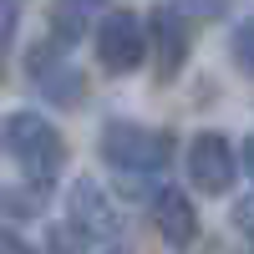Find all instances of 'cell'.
<instances>
[{"label": "cell", "instance_id": "cell-5", "mask_svg": "<svg viewBox=\"0 0 254 254\" xmlns=\"http://www.w3.org/2000/svg\"><path fill=\"white\" fill-rule=\"evenodd\" d=\"M239 178V153L224 132H198L188 142V183L208 198H224Z\"/></svg>", "mask_w": 254, "mask_h": 254}, {"label": "cell", "instance_id": "cell-9", "mask_svg": "<svg viewBox=\"0 0 254 254\" xmlns=\"http://www.w3.org/2000/svg\"><path fill=\"white\" fill-rule=\"evenodd\" d=\"M97 5H102V0H56V5H51V26H56V36H61V41H76L81 31H87V20H92Z\"/></svg>", "mask_w": 254, "mask_h": 254}, {"label": "cell", "instance_id": "cell-2", "mask_svg": "<svg viewBox=\"0 0 254 254\" xmlns=\"http://www.w3.org/2000/svg\"><path fill=\"white\" fill-rule=\"evenodd\" d=\"M97 153L107 168H117L122 178H153L168 168L173 158V137L163 127H142V122H127V117H107L97 132Z\"/></svg>", "mask_w": 254, "mask_h": 254}, {"label": "cell", "instance_id": "cell-6", "mask_svg": "<svg viewBox=\"0 0 254 254\" xmlns=\"http://www.w3.org/2000/svg\"><path fill=\"white\" fill-rule=\"evenodd\" d=\"M26 71L36 81V92L51 102V107H81V97H87V81H81V71L66 61V51L56 46V41H46V46H36Z\"/></svg>", "mask_w": 254, "mask_h": 254}, {"label": "cell", "instance_id": "cell-11", "mask_svg": "<svg viewBox=\"0 0 254 254\" xmlns=\"http://www.w3.org/2000/svg\"><path fill=\"white\" fill-rule=\"evenodd\" d=\"M15 26H20V5L15 0H0V51L15 41Z\"/></svg>", "mask_w": 254, "mask_h": 254}, {"label": "cell", "instance_id": "cell-14", "mask_svg": "<svg viewBox=\"0 0 254 254\" xmlns=\"http://www.w3.org/2000/svg\"><path fill=\"white\" fill-rule=\"evenodd\" d=\"M239 168L254 178V132H249V137H244V147H239Z\"/></svg>", "mask_w": 254, "mask_h": 254}, {"label": "cell", "instance_id": "cell-13", "mask_svg": "<svg viewBox=\"0 0 254 254\" xmlns=\"http://www.w3.org/2000/svg\"><path fill=\"white\" fill-rule=\"evenodd\" d=\"M0 254H41L36 244H26L15 229H0Z\"/></svg>", "mask_w": 254, "mask_h": 254}, {"label": "cell", "instance_id": "cell-10", "mask_svg": "<svg viewBox=\"0 0 254 254\" xmlns=\"http://www.w3.org/2000/svg\"><path fill=\"white\" fill-rule=\"evenodd\" d=\"M234 61H239L244 76H254V15L234 26Z\"/></svg>", "mask_w": 254, "mask_h": 254}, {"label": "cell", "instance_id": "cell-1", "mask_svg": "<svg viewBox=\"0 0 254 254\" xmlns=\"http://www.w3.org/2000/svg\"><path fill=\"white\" fill-rule=\"evenodd\" d=\"M0 153L36 188H51L61 178V168H66V142H61V132L51 127V117H41L31 107H15V112L0 117Z\"/></svg>", "mask_w": 254, "mask_h": 254}, {"label": "cell", "instance_id": "cell-12", "mask_svg": "<svg viewBox=\"0 0 254 254\" xmlns=\"http://www.w3.org/2000/svg\"><path fill=\"white\" fill-rule=\"evenodd\" d=\"M173 5H178L183 15H203V20H214V15L229 10V0H173Z\"/></svg>", "mask_w": 254, "mask_h": 254}, {"label": "cell", "instance_id": "cell-3", "mask_svg": "<svg viewBox=\"0 0 254 254\" xmlns=\"http://www.w3.org/2000/svg\"><path fill=\"white\" fill-rule=\"evenodd\" d=\"M97 61L107 76H127L147 61V31L132 10H107L97 20Z\"/></svg>", "mask_w": 254, "mask_h": 254}, {"label": "cell", "instance_id": "cell-4", "mask_svg": "<svg viewBox=\"0 0 254 254\" xmlns=\"http://www.w3.org/2000/svg\"><path fill=\"white\" fill-rule=\"evenodd\" d=\"M66 224H71L92 249L112 244V239L122 234V214L112 208V198L102 193L97 178H76V183L66 188Z\"/></svg>", "mask_w": 254, "mask_h": 254}, {"label": "cell", "instance_id": "cell-7", "mask_svg": "<svg viewBox=\"0 0 254 254\" xmlns=\"http://www.w3.org/2000/svg\"><path fill=\"white\" fill-rule=\"evenodd\" d=\"M147 56L158 66V81H173L188 66V15L178 5H158L147 20Z\"/></svg>", "mask_w": 254, "mask_h": 254}, {"label": "cell", "instance_id": "cell-15", "mask_svg": "<svg viewBox=\"0 0 254 254\" xmlns=\"http://www.w3.org/2000/svg\"><path fill=\"white\" fill-rule=\"evenodd\" d=\"M239 224L254 234V198H244V203H239Z\"/></svg>", "mask_w": 254, "mask_h": 254}, {"label": "cell", "instance_id": "cell-8", "mask_svg": "<svg viewBox=\"0 0 254 254\" xmlns=\"http://www.w3.org/2000/svg\"><path fill=\"white\" fill-rule=\"evenodd\" d=\"M153 224H158L163 244H173V249H188L198 239V214L183 188H158L153 193Z\"/></svg>", "mask_w": 254, "mask_h": 254}]
</instances>
